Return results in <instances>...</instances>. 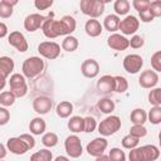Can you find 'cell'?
I'll use <instances>...</instances> for the list:
<instances>
[{"label": "cell", "instance_id": "obj_1", "mask_svg": "<svg viewBox=\"0 0 161 161\" xmlns=\"http://www.w3.org/2000/svg\"><path fill=\"white\" fill-rule=\"evenodd\" d=\"M44 67H45L44 60L40 57H29L24 60L21 65L23 75L28 79H33L42 74V72L44 70Z\"/></svg>", "mask_w": 161, "mask_h": 161}, {"label": "cell", "instance_id": "obj_2", "mask_svg": "<svg viewBox=\"0 0 161 161\" xmlns=\"http://www.w3.org/2000/svg\"><path fill=\"white\" fill-rule=\"evenodd\" d=\"M104 5L106 3L101 0H82L79 3L80 11L89 16V19H97L101 16L104 11Z\"/></svg>", "mask_w": 161, "mask_h": 161}, {"label": "cell", "instance_id": "obj_3", "mask_svg": "<svg viewBox=\"0 0 161 161\" xmlns=\"http://www.w3.org/2000/svg\"><path fill=\"white\" fill-rule=\"evenodd\" d=\"M97 128H98V132L103 137L112 136L121 128V118L118 116L111 114V116L106 117L104 119H102L99 122V125H97Z\"/></svg>", "mask_w": 161, "mask_h": 161}, {"label": "cell", "instance_id": "obj_4", "mask_svg": "<svg viewBox=\"0 0 161 161\" xmlns=\"http://www.w3.org/2000/svg\"><path fill=\"white\" fill-rule=\"evenodd\" d=\"M9 86H10V92L15 96V98H21L28 93V84L25 77L20 73H13L10 75Z\"/></svg>", "mask_w": 161, "mask_h": 161}, {"label": "cell", "instance_id": "obj_5", "mask_svg": "<svg viewBox=\"0 0 161 161\" xmlns=\"http://www.w3.org/2000/svg\"><path fill=\"white\" fill-rule=\"evenodd\" d=\"M64 148H65L67 155L69 157H72V158H78L83 153L82 142H80V138L77 135H69L65 138V141H64Z\"/></svg>", "mask_w": 161, "mask_h": 161}, {"label": "cell", "instance_id": "obj_6", "mask_svg": "<svg viewBox=\"0 0 161 161\" xmlns=\"http://www.w3.org/2000/svg\"><path fill=\"white\" fill-rule=\"evenodd\" d=\"M42 30H43V34L49 39H54L60 35H64L60 20H55V19H50V18H47V20L43 23Z\"/></svg>", "mask_w": 161, "mask_h": 161}, {"label": "cell", "instance_id": "obj_7", "mask_svg": "<svg viewBox=\"0 0 161 161\" xmlns=\"http://www.w3.org/2000/svg\"><path fill=\"white\" fill-rule=\"evenodd\" d=\"M39 54L45 59H57L60 54V45L55 42H42L38 45Z\"/></svg>", "mask_w": 161, "mask_h": 161}, {"label": "cell", "instance_id": "obj_8", "mask_svg": "<svg viewBox=\"0 0 161 161\" xmlns=\"http://www.w3.org/2000/svg\"><path fill=\"white\" fill-rule=\"evenodd\" d=\"M138 28H140V20L135 15H127L125 19L119 21V25H118V30H121L123 36L135 35Z\"/></svg>", "mask_w": 161, "mask_h": 161}, {"label": "cell", "instance_id": "obj_9", "mask_svg": "<svg viewBox=\"0 0 161 161\" xmlns=\"http://www.w3.org/2000/svg\"><path fill=\"white\" fill-rule=\"evenodd\" d=\"M122 65H123V68L127 73L135 74V73L141 70V68L143 65V59L138 54H128L123 58Z\"/></svg>", "mask_w": 161, "mask_h": 161}, {"label": "cell", "instance_id": "obj_10", "mask_svg": "<svg viewBox=\"0 0 161 161\" xmlns=\"http://www.w3.org/2000/svg\"><path fill=\"white\" fill-rule=\"evenodd\" d=\"M107 147H108V141H107L104 137H97V138L92 140V141L87 145L86 151L88 152L89 156L98 157V156L103 155V152L106 151Z\"/></svg>", "mask_w": 161, "mask_h": 161}, {"label": "cell", "instance_id": "obj_11", "mask_svg": "<svg viewBox=\"0 0 161 161\" xmlns=\"http://www.w3.org/2000/svg\"><path fill=\"white\" fill-rule=\"evenodd\" d=\"M158 83V74L155 72V70H151V69H146L143 70L140 77H138V84L142 87V88H146V89H152L156 87V84Z\"/></svg>", "mask_w": 161, "mask_h": 161}, {"label": "cell", "instance_id": "obj_12", "mask_svg": "<svg viewBox=\"0 0 161 161\" xmlns=\"http://www.w3.org/2000/svg\"><path fill=\"white\" fill-rule=\"evenodd\" d=\"M8 42L11 47H14L16 50L24 53L28 50L29 45H28V42H26V38L24 36L23 33L18 31V30H14L11 31L9 35H8Z\"/></svg>", "mask_w": 161, "mask_h": 161}, {"label": "cell", "instance_id": "obj_13", "mask_svg": "<svg viewBox=\"0 0 161 161\" xmlns=\"http://www.w3.org/2000/svg\"><path fill=\"white\" fill-rule=\"evenodd\" d=\"M107 45L113 49V50H117V52H121V50H126L130 45H128V39L118 33H112L108 38H107Z\"/></svg>", "mask_w": 161, "mask_h": 161}, {"label": "cell", "instance_id": "obj_14", "mask_svg": "<svg viewBox=\"0 0 161 161\" xmlns=\"http://www.w3.org/2000/svg\"><path fill=\"white\" fill-rule=\"evenodd\" d=\"M6 150H9L14 155H24L29 151L28 145L18 136V137H10L6 141Z\"/></svg>", "mask_w": 161, "mask_h": 161}, {"label": "cell", "instance_id": "obj_15", "mask_svg": "<svg viewBox=\"0 0 161 161\" xmlns=\"http://www.w3.org/2000/svg\"><path fill=\"white\" fill-rule=\"evenodd\" d=\"M45 20H47V18L40 15V14H36V13L35 14H30L24 19V28L29 33H34L39 28H42V25H43V23Z\"/></svg>", "mask_w": 161, "mask_h": 161}, {"label": "cell", "instance_id": "obj_16", "mask_svg": "<svg viewBox=\"0 0 161 161\" xmlns=\"http://www.w3.org/2000/svg\"><path fill=\"white\" fill-rule=\"evenodd\" d=\"M80 72L86 78H96L99 73V64L96 59H86L80 65Z\"/></svg>", "mask_w": 161, "mask_h": 161}, {"label": "cell", "instance_id": "obj_17", "mask_svg": "<svg viewBox=\"0 0 161 161\" xmlns=\"http://www.w3.org/2000/svg\"><path fill=\"white\" fill-rule=\"evenodd\" d=\"M53 107V101L49 97L39 96L33 101V109L38 114H47Z\"/></svg>", "mask_w": 161, "mask_h": 161}, {"label": "cell", "instance_id": "obj_18", "mask_svg": "<svg viewBox=\"0 0 161 161\" xmlns=\"http://www.w3.org/2000/svg\"><path fill=\"white\" fill-rule=\"evenodd\" d=\"M97 91L101 94H111L114 92V78L113 75L104 74L97 80Z\"/></svg>", "mask_w": 161, "mask_h": 161}, {"label": "cell", "instance_id": "obj_19", "mask_svg": "<svg viewBox=\"0 0 161 161\" xmlns=\"http://www.w3.org/2000/svg\"><path fill=\"white\" fill-rule=\"evenodd\" d=\"M84 30H86V33H87L88 36L97 38V36L101 35V33L103 30V26H102V24L97 19H89L84 24Z\"/></svg>", "mask_w": 161, "mask_h": 161}, {"label": "cell", "instance_id": "obj_20", "mask_svg": "<svg viewBox=\"0 0 161 161\" xmlns=\"http://www.w3.org/2000/svg\"><path fill=\"white\" fill-rule=\"evenodd\" d=\"M47 128V123L42 118V117H35L30 121L29 123V130H30V133L33 135H36V136H40L44 133Z\"/></svg>", "mask_w": 161, "mask_h": 161}, {"label": "cell", "instance_id": "obj_21", "mask_svg": "<svg viewBox=\"0 0 161 161\" xmlns=\"http://www.w3.org/2000/svg\"><path fill=\"white\" fill-rule=\"evenodd\" d=\"M67 127L70 132L73 133H78V132H83L84 130V118L80 116H72L67 123Z\"/></svg>", "mask_w": 161, "mask_h": 161}, {"label": "cell", "instance_id": "obj_22", "mask_svg": "<svg viewBox=\"0 0 161 161\" xmlns=\"http://www.w3.org/2000/svg\"><path fill=\"white\" fill-rule=\"evenodd\" d=\"M143 152V161H156L160 157V150L155 145H145L141 146Z\"/></svg>", "mask_w": 161, "mask_h": 161}, {"label": "cell", "instance_id": "obj_23", "mask_svg": "<svg viewBox=\"0 0 161 161\" xmlns=\"http://www.w3.org/2000/svg\"><path fill=\"white\" fill-rule=\"evenodd\" d=\"M60 20V24H62V28H63V31H64V35H72V33L77 28V21L73 16L70 15H64Z\"/></svg>", "mask_w": 161, "mask_h": 161}, {"label": "cell", "instance_id": "obj_24", "mask_svg": "<svg viewBox=\"0 0 161 161\" xmlns=\"http://www.w3.org/2000/svg\"><path fill=\"white\" fill-rule=\"evenodd\" d=\"M18 4L16 0L10 1V0H1L0 1V18L8 19L13 15L14 13V6Z\"/></svg>", "mask_w": 161, "mask_h": 161}, {"label": "cell", "instance_id": "obj_25", "mask_svg": "<svg viewBox=\"0 0 161 161\" xmlns=\"http://www.w3.org/2000/svg\"><path fill=\"white\" fill-rule=\"evenodd\" d=\"M119 16H117L116 14H109L104 18L103 20V26L106 30H108L109 33H114L116 30H118V25H119Z\"/></svg>", "mask_w": 161, "mask_h": 161}, {"label": "cell", "instance_id": "obj_26", "mask_svg": "<svg viewBox=\"0 0 161 161\" xmlns=\"http://www.w3.org/2000/svg\"><path fill=\"white\" fill-rule=\"evenodd\" d=\"M55 112L60 118H68L73 112V104L69 101H62L57 104Z\"/></svg>", "mask_w": 161, "mask_h": 161}, {"label": "cell", "instance_id": "obj_27", "mask_svg": "<svg viewBox=\"0 0 161 161\" xmlns=\"http://www.w3.org/2000/svg\"><path fill=\"white\" fill-rule=\"evenodd\" d=\"M130 118H131V122L133 125H141V126H143L146 123V121H147V112L145 109H142V108H135L131 112Z\"/></svg>", "mask_w": 161, "mask_h": 161}, {"label": "cell", "instance_id": "obj_28", "mask_svg": "<svg viewBox=\"0 0 161 161\" xmlns=\"http://www.w3.org/2000/svg\"><path fill=\"white\" fill-rule=\"evenodd\" d=\"M14 67H15L14 60L10 57H6V55L0 57V72L4 73L6 77H9L13 73Z\"/></svg>", "mask_w": 161, "mask_h": 161}, {"label": "cell", "instance_id": "obj_29", "mask_svg": "<svg viewBox=\"0 0 161 161\" xmlns=\"http://www.w3.org/2000/svg\"><path fill=\"white\" fill-rule=\"evenodd\" d=\"M78 45H79V42H78V39H77L75 36H73V35H67V36L63 39V42H62V49L65 50V52H69V53L77 50Z\"/></svg>", "mask_w": 161, "mask_h": 161}, {"label": "cell", "instance_id": "obj_30", "mask_svg": "<svg viewBox=\"0 0 161 161\" xmlns=\"http://www.w3.org/2000/svg\"><path fill=\"white\" fill-rule=\"evenodd\" d=\"M97 107H98V109H99L102 113H104V114H111V113L114 111L116 104H114V102L111 101L109 98H102V99L98 101Z\"/></svg>", "mask_w": 161, "mask_h": 161}, {"label": "cell", "instance_id": "obj_31", "mask_svg": "<svg viewBox=\"0 0 161 161\" xmlns=\"http://www.w3.org/2000/svg\"><path fill=\"white\" fill-rule=\"evenodd\" d=\"M30 161H53V153L49 148H42L30 156Z\"/></svg>", "mask_w": 161, "mask_h": 161}, {"label": "cell", "instance_id": "obj_32", "mask_svg": "<svg viewBox=\"0 0 161 161\" xmlns=\"http://www.w3.org/2000/svg\"><path fill=\"white\" fill-rule=\"evenodd\" d=\"M130 1L127 0H116L113 4V10L116 11V15H126L130 11Z\"/></svg>", "mask_w": 161, "mask_h": 161}, {"label": "cell", "instance_id": "obj_33", "mask_svg": "<svg viewBox=\"0 0 161 161\" xmlns=\"http://www.w3.org/2000/svg\"><path fill=\"white\" fill-rule=\"evenodd\" d=\"M58 136H57V133H54V132H47V133H44L43 135V137H42V143L47 147V148H52V147H54V146H57L58 145Z\"/></svg>", "mask_w": 161, "mask_h": 161}, {"label": "cell", "instance_id": "obj_34", "mask_svg": "<svg viewBox=\"0 0 161 161\" xmlns=\"http://www.w3.org/2000/svg\"><path fill=\"white\" fill-rule=\"evenodd\" d=\"M148 102L152 107H161V88H152L148 93Z\"/></svg>", "mask_w": 161, "mask_h": 161}, {"label": "cell", "instance_id": "obj_35", "mask_svg": "<svg viewBox=\"0 0 161 161\" xmlns=\"http://www.w3.org/2000/svg\"><path fill=\"white\" fill-rule=\"evenodd\" d=\"M114 92L125 93L128 89V82L123 75H114Z\"/></svg>", "mask_w": 161, "mask_h": 161}, {"label": "cell", "instance_id": "obj_36", "mask_svg": "<svg viewBox=\"0 0 161 161\" xmlns=\"http://www.w3.org/2000/svg\"><path fill=\"white\" fill-rule=\"evenodd\" d=\"M15 99H16L15 96L10 91H4V92L0 93V104H1V107L8 108V107L13 106L15 103Z\"/></svg>", "mask_w": 161, "mask_h": 161}, {"label": "cell", "instance_id": "obj_37", "mask_svg": "<svg viewBox=\"0 0 161 161\" xmlns=\"http://www.w3.org/2000/svg\"><path fill=\"white\" fill-rule=\"evenodd\" d=\"M147 119L152 125H160L161 123V107H151V109L147 113Z\"/></svg>", "mask_w": 161, "mask_h": 161}, {"label": "cell", "instance_id": "obj_38", "mask_svg": "<svg viewBox=\"0 0 161 161\" xmlns=\"http://www.w3.org/2000/svg\"><path fill=\"white\" fill-rule=\"evenodd\" d=\"M121 143H122V146H123L125 148L132 150V148H135V147L138 146L140 138H136V137H133V136H131V135H126V136L122 138Z\"/></svg>", "mask_w": 161, "mask_h": 161}, {"label": "cell", "instance_id": "obj_39", "mask_svg": "<svg viewBox=\"0 0 161 161\" xmlns=\"http://www.w3.org/2000/svg\"><path fill=\"white\" fill-rule=\"evenodd\" d=\"M131 136L136 137V138H142L147 135V128L145 126H141V125H133L131 128H130V133Z\"/></svg>", "mask_w": 161, "mask_h": 161}, {"label": "cell", "instance_id": "obj_40", "mask_svg": "<svg viewBox=\"0 0 161 161\" xmlns=\"http://www.w3.org/2000/svg\"><path fill=\"white\" fill-rule=\"evenodd\" d=\"M108 157H109L111 161H126V153L118 147L111 148V151L108 153Z\"/></svg>", "mask_w": 161, "mask_h": 161}, {"label": "cell", "instance_id": "obj_41", "mask_svg": "<svg viewBox=\"0 0 161 161\" xmlns=\"http://www.w3.org/2000/svg\"><path fill=\"white\" fill-rule=\"evenodd\" d=\"M148 11L152 15V18H160L161 16V1L155 0V1H150L148 5Z\"/></svg>", "mask_w": 161, "mask_h": 161}, {"label": "cell", "instance_id": "obj_42", "mask_svg": "<svg viewBox=\"0 0 161 161\" xmlns=\"http://www.w3.org/2000/svg\"><path fill=\"white\" fill-rule=\"evenodd\" d=\"M151 67L156 73L161 72V52L157 50L151 55Z\"/></svg>", "mask_w": 161, "mask_h": 161}, {"label": "cell", "instance_id": "obj_43", "mask_svg": "<svg viewBox=\"0 0 161 161\" xmlns=\"http://www.w3.org/2000/svg\"><path fill=\"white\" fill-rule=\"evenodd\" d=\"M96 128H97V121H96V118L92 117V116L84 117V130H83V132L91 133V132H93Z\"/></svg>", "mask_w": 161, "mask_h": 161}, {"label": "cell", "instance_id": "obj_44", "mask_svg": "<svg viewBox=\"0 0 161 161\" xmlns=\"http://www.w3.org/2000/svg\"><path fill=\"white\" fill-rule=\"evenodd\" d=\"M143 44H145V40H143V38H142L141 35L135 34V35L131 36V39H128V45H130L131 48H133V49L142 48Z\"/></svg>", "mask_w": 161, "mask_h": 161}, {"label": "cell", "instance_id": "obj_45", "mask_svg": "<svg viewBox=\"0 0 161 161\" xmlns=\"http://www.w3.org/2000/svg\"><path fill=\"white\" fill-rule=\"evenodd\" d=\"M128 160L130 161H143V152L142 147H135L130 151L128 153Z\"/></svg>", "mask_w": 161, "mask_h": 161}, {"label": "cell", "instance_id": "obj_46", "mask_svg": "<svg viewBox=\"0 0 161 161\" xmlns=\"http://www.w3.org/2000/svg\"><path fill=\"white\" fill-rule=\"evenodd\" d=\"M148 5H150V1H148V0H133V1H132V6H133L135 10H137L138 13L147 10V9H148Z\"/></svg>", "mask_w": 161, "mask_h": 161}, {"label": "cell", "instance_id": "obj_47", "mask_svg": "<svg viewBox=\"0 0 161 161\" xmlns=\"http://www.w3.org/2000/svg\"><path fill=\"white\" fill-rule=\"evenodd\" d=\"M53 5V0H35L34 6L38 10H47Z\"/></svg>", "mask_w": 161, "mask_h": 161}, {"label": "cell", "instance_id": "obj_48", "mask_svg": "<svg viewBox=\"0 0 161 161\" xmlns=\"http://www.w3.org/2000/svg\"><path fill=\"white\" fill-rule=\"evenodd\" d=\"M9 121H10V112L8 111V108L0 106V126L6 125Z\"/></svg>", "mask_w": 161, "mask_h": 161}, {"label": "cell", "instance_id": "obj_49", "mask_svg": "<svg viewBox=\"0 0 161 161\" xmlns=\"http://www.w3.org/2000/svg\"><path fill=\"white\" fill-rule=\"evenodd\" d=\"M26 145H28V147H29V150H31V148H34V146H35V140H34V137L30 135V133H23V135H20L19 136Z\"/></svg>", "mask_w": 161, "mask_h": 161}, {"label": "cell", "instance_id": "obj_50", "mask_svg": "<svg viewBox=\"0 0 161 161\" xmlns=\"http://www.w3.org/2000/svg\"><path fill=\"white\" fill-rule=\"evenodd\" d=\"M138 16H140L141 21H143V23H150V21H152V20H153V18H152V15L150 14L148 9H147V10H145V11L138 13Z\"/></svg>", "mask_w": 161, "mask_h": 161}, {"label": "cell", "instance_id": "obj_51", "mask_svg": "<svg viewBox=\"0 0 161 161\" xmlns=\"http://www.w3.org/2000/svg\"><path fill=\"white\" fill-rule=\"evenodd\" d=\"M8 35V26L5 23L0 21V38H5Z\"/></svg>", "mask_w": 161, "mask_h": 161}, {"label": "cell", "instance_id": "obj_52", "mask_svg": "<svg viewBox=\"0 0 161 161\" xmlns=\"http://www.w3.org/2000/svg\"><path fill=\"white\" fill-rule=\"evenodd\" d=\"M6 78H8V77H6L4 73L0 72V91H3L4 87L6 86Z\"/></svg>", "mask_w": 161, "mask_h": 161}, {"label": "cell", "instance_id": "obj_53", "mask_svg": "<svg viewBox=\"0 0 161 161\" xmlns=\"http://www.w3.org/2000/svg\"><path fill=\"white\" fill-rule=\"evenodd\" d=\"M6 146H4L1 142H0V160H3L5 156H6Z\"/></svg>", "mask_w": 161, "mask_h": 161}, {"label": "cell", "instance_id": "obj_54", "mask_svg": "<svg viewBox=\"0 0 161 161\" xmlns=\"http://www.w3.org/2000/svg\"><path fill=\"white\" fill-rule=\"evenodd\" d=\"M96 161H111V160H109L108 156H106V155H101V156L96 157Z\"/></svg>", "mask_w": 161, "mask_h": 161}, {"label": "cell", "instance_id": "obj_55", "mask_svg": "<svg viewBox=\"0 0 161 161\" xmlns=\"http://www.w3.org/2000/svg\"><path fill=\"white\" fill-rule=\"evenodd\" d=\"M54 161H70V160H69L67 156H62V155H60V156H57V157L54 158Z\"/></svg>", "mask_w": 161, "mask_h": 161}, {"label": "cell", "instance_id": "obj_56", "mask_svg": "<svg viewBox=\"0 0 161 161\" xmlns=\"http://www.w3.org/2000/svg\"><path fill=\"white\" fill-rule=\"evenodd\" d=\"M0 161H4V160H0Z\"/></svg>", "mask_w": 161, "mask_h": 161}]
</instances>
